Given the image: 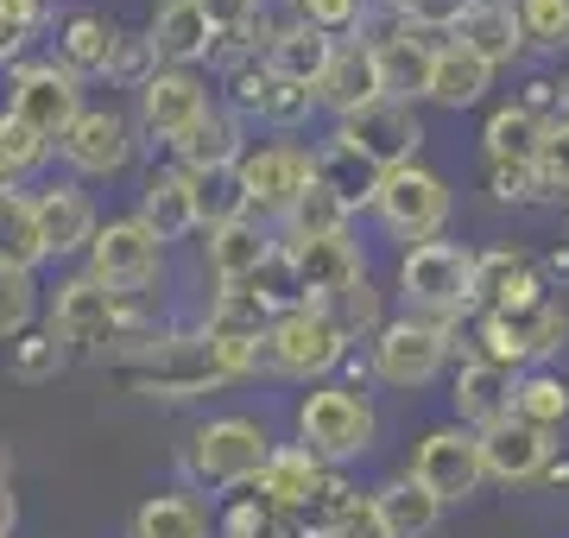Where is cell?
<instances>
[{
	"label": "cell",
	"instance_id": "91938a15",
	"mask_svg": "<svg viewBox=\"0 0 569 538\" xmlns=\"http://www.w3.org/2000/svg\"><path fill=\"white\" fill-rule=\"evenodd\" d=\"M538 481H545V488H563V481H569V456H550L545 476H538Z\"/></svg>",
	"mask_w": 569,
	"mask_h": 538
},
{
	"label": "cell",
	"instance_id": "94428289",
	"mask_svg": "<svg viewBox=\"0 0 569 538\" xmlns=\"http://www.w3.org/2000/svg\"><path fill=\"white\" fill-rule=\"evenodd\" d=\"M0 178H13V166H7V114H0Z\"/></svg>",
	"mask_w": 569,
	"mask_h": 538
},
{
	"label": "cell",
	"instance_id": "4316f807",
	"mask_svg": "<svg viewBox=\"0 0 569 538\" xmlns=\"http://www.w3.org/2000/svg\"><path fill=\"white\" fill-rule=\"evenodd\" d=\"M152 44H159V58L171 70H197L209 58V44H216V26L197 0H159V13H152Z\"/></svg>",
	"mask_w": 569,
	"mask_h": 538
},
{
	"label": "cell",
	"instance_id": "d6986e66",
	"mask_svg": "<svg viewBox=\"0 0 569 538\" xmlns=\"http://www.w3.org/2000/svg\"><path fill=\"white\" fill-rule=\"evenodd\" d=\"M545 305V272L519 248L475 253V311H531Z\"/></svg>",
	"mask_w": 569,
	"mask_h": 538
},
{
	"label": "cell",
	"instance_id": "e0dca14e",
	"mask_svg": "<svg viewBox=\"0 0 569 538\" xmlns=\"http://www.w3.org/2000/svg\"><path fill=\"white\" fill-rule=\"evenodd\" d=\"M253 488H260L266 507H279V514L291 519V514H317V507L329 500V488H336V476H329L323 456H310L305 444H279L272 462H266V476L253 481Z\"/></svg>",
	"mask_w": 569,
	"mask_h": 538
},
{
	"label": "cell",
	"instance_id": "d6a6232c",
	"mask_svg": "<svg viewBox=\"0 0 569 538\" xmlns=\"http://www.w3.org/2000/svg\"><path fill=\"white\" fill-rule=\"evenodd\" d=\"M317 538H392V526H387V514H380V500L355 495V488L336 476L329 500L317 507Z\"/></svg>",
	"mask_w": 569,
	"mask_h": 538
},
{
	"label": "cell",
	"instance_id": "680465c9",
	"mask_svg": "<svg viewBox=\"0 0 569 538\" xmlns=\"http://www.w3.org/2000/svg\"><path fill=\"white\" fill-rule=\"evenodd\" d=\"M13 526H20V500L13 488H0V538H13Z\"/></svg>",
	"mask_w": 569,
	"mask_h": 538
},
{
	"label": "cell",
	"instance_id": "836d02e7",
	"mask_svg": "<svg viewBox=\"0 0 569 538\" xmlns=\"http://www.w3.org/2000/svg\"><path fill=\"white\" fill-rule=\"evenodd\" d=\"M488 83H493V70L475 51H462V44H449L443 58H437V70H430V96L425 102H437V108H475L481 96H488Z\"/></svg>",
	"mask_w": 569,
	"mask_h": 538
},
{
	"label": "cell",
	"instance_id": "03108f58",
	"mask_svg": "<svg viewBox=\"0 0 569 538\" xmlns=\"http://www.w3.org/2000/svg\"><path fill=\"white\" fill-rule=\"evenodd\" d=\"M563 216H569V197H563Z\"/></svg>",
	"mask_w": 569,
	"mask_h": 538
},
{
	"label": "cell",
	"instance_id": "3957f363",
	"mask_svg": "<svg viewBox=\"0 0 569 538\" xmlns=\"http://www.w3.org/2000/svg\"><path fill=\"white\" fill-rule=\"evenodd\" d=\"M298 444H305L310 456H323L329 469L367 456L373 444H380L373 399L355 393V387H336V380H317V387L298 399Z\"/></svg>",
	"mask_w": 569,
	"mask_h": 538
},
{
	"label": "cell",
	"instance_id": "bcb514c9",
	"mask_svg": "<svg viewBox=\"0 0 569 538\" xmlns=\"http://www.w3.org/2000/svg\"><path fill=\"white\" fill-rule=\"evenodd\" d=\"M63 361H70V349H63V336L44 323V330H26L20 342H13V380H58Z\"/></svg>",
	"mask_w": 569,
	"mask_h": 538
},
{
	"label": "cell",
	"instance_id": "4fadbf2b",
	"mask_svg": "<svg viewBox=\"0 0 569 538\" xmlns=\"http://www.w3.org/2000/svg\"><path fill=\"white\" fill-rule=\"evenodd\" d=\"M380 222L399 235V241H430L437 228L449 222V185L437 178L430 166H406V171H387V185H380Z\"/></svg>",
	"mask_w": 569,
	"mask_h": 538
},
{
	"label": "cell",
	"instance_id": "f6af8a7d",
	"mask_svg": "<svg viewBox=\"0 0 569 538\" xmlns=\"http://www.w3.org/2000/svg\"><path fill=\"white\" fill-rule=\"evenodd\" d=\"M488 197L493 203H557L545 190L538 159H488Z\"/></svg>",
	"mask_w": 569,
	"mask_h": 538
},
{
	"label": "cell",
	"instance_id": "52a82bcc",
	"mask_svg": "<svg viewBox=\"0 0 569 538\" xmlns=\"http://www.w3.org/2000/svg\"><path fill=\"white\" fill-rule=\"evenodd\" d=\"M7 114L63 146V133L82 121V77H70L58 58L51 63H13L7 77Z\"/></svg>",
	"mask_w": 569,
	"mask_h": 538
},
{
	"label": "cell",
	"instance_id": "8d00e7d4",
	"mask_svg": "<svg viewBox=\"0 0 569 538\" xmlns=\"http://www.w3.org/2000/svg\"><path fill=\"white\" fill-rule=\"evenodd\" d=\"M512 418H526L538 431H563L569 425V380L550 368L519 373V393H512Z\"/></svg>",
	"mask_w": 569,
	"mask_h": 538
},
{
	"label": "cell",
	"instance_id": "9a60e30c",
	"mask_svg": "<svg viewBox=\"0 0 569 538\" xmlns=\"http://www.w3.org/2000/svg\"><path fill=\"white\" fill-rule=\"evenodd\" d=\"M133 133H140V121H127L121 108H82V121L63 133L58 152L82 178H114L133 159Z\"/></svg>",
	"mask_w": 569,
	"mask_h": 538
},
{
	"label": "cell",
	"instance_id": "6da1fadb",
	"mask_svg": "<svg viewBox=\"0 0 569 538\" xmlns=\"http://www.w3.org/2000/svg\"><path fill=\"white\" fill-rule=\"evenodd\" d=\"M260 368H266V342L197 330V336H159L152 349L127 355L121 380L140 387L146 399H197V393H222V387H234Z\"/></svg>",
	"mask_w": 569,
	"mask_h": 538
},
{
	"label": "cell",
	"instance_id": "1f68e13d",
	"mask_svg": "<svg viewBox=\"0 0 569 538\" xmlns=\"http://www.w3.org/2000/svg\"><path fill=\"white\" fill-rule=\"evenodd\" d=\"M373 500H380V514H387L392 538H425V532H437V519H443V500L430 495L411 469H406V476H392V481H380V488H373Z\"/></svg>",
	"mask_w": 569,
	"mask_h": 538
},
{
	"label": "cell",
	"instance_id": "8fae6325",
	"mask_svg": "<svg viewBox=\"0 0 569 538\" xmlns=\"http://www.w3.org/2000/svg\"><path fill=\"white\" fill-rule=\"evenodd\" d=\"M329 140L355 146L361 159H373L380 171H406L418 166V146H425V127H418V108L411 102H373L361 108V114H348V121H336V133Z\"/></svg>",
	"mask_w": 569,
	"mask_h": 538
},
{
	"label": "cell",
	"instance_id": "e7e4bbea",
	"mask_svg": "<svg viewBox=\"0 0 569 538\" xmlns=\"http://www.w3.org/2000/svg\"><path fill=\"white\" fill-rule=\"evenodd\" d=\"M563 114H569V77H563Z\"/></svg>",
	"mask_w": 569,
	"mask_h": 538
},
{
	"label": "cell",
	"instance_id": "4dcf8cb0",
	"mask_svg": "<svg viewBox=\"0 0 569 538\" xmlns=\"http://www.w3.org/2000/svg\"><path fill=\"white\" fill-rule=\"evenodd\" d=\"M39 260H51V253H44V235H39V209H32L26 190L0 185V267L32 272Z\"/></svg>",
	"mask_w": 569,
	"mask_h": 538
},
{
	"label": "cell",
	"instance_id": "be15d7a7",
	"mask_svg": "<svg viewBox=\"0 0 569 538\" xmlns=\"http://www.w3.org/2000/svg\"><path fill=\"white\" fill-rule=\"evenodd\" d=\"M266 7H298V0H266Z\"/></svg>",
	"mask_w": 569,
	"mask_h": 538
},
{
	"label": "cell",
	"instance_id": "9f6ffc18",
	"mask_svg": "<svg viewBox=\"0 0 569 538\" xmlns=\"http://www.w3.org/2000/svg\"><path fill=\"white\" fill-rule=\"evenodd\" d=\"M462 7H468V0H387L392 20H406V26H437V32H456Z\"/></svg>",
	"mask_w": 569,
	"mask_h": 538
},
{
	"label": "cell",
	"instance_id": "816d5d0a",
	"mask_svg": "<svg viewBox=\"0 0 569 538\" xmlns=\"http://www.w3.org/2000/svg\"><path fill=\"white\" fill-rule=\"evenodd\" d=\"M298 20L329 32L336 44H348V32H361L367 20V0H298Z\"/></svg>",
	"mask_w": 569,
	"mask_h": 538
},
{
	"label": "cell",
	"instance_id": "ab89813d",
	"mask_svg": "<svg viewBox=\"0 0 569 538\" xmlns=\"http://www.w3.org/2000/svg\"><path fill=\"white\" fill-rule=\"evenodd\" d=\"M247 291L260 298L272 317H291V311H305L310 305V291H305V279H298V260H291V248H279L272 260H266L253 279H247Z\"/></svg>",
	"mask_w": 569,
	"mask_h": 538
},
{
	"label": "cell",
	"instance_id": "277c9868",
	"mask_svg": "<svg viewBox=\"0 0 569 538\" xmlns=\"http://www.w3.org/2000/svg\"><path fill=\"white\" fill-rule=\"evenodd\" d=\"M399 291L411 298L418 317L462 323L475 311V253L456 248V241H418L399 260Z\"/></svg>",
	"mask_w": 569,
	"mask_h": 538
},
{
	"label": "cell",
	"instance_id": "11a10c76",
	"mask_svg": "<svg viewBox=\"0 0 569 538\" xmlns=\"http://www.w3.org/2000/svg\"><path fill=\"white\" fill-rule=\"evenodd\" d=\"M51 152H58V146L44 140V133H32L26 121H13V114H7V166H13V178L39 171L44 159H51Z\"/></svg>",
	"mask_w": 569,
	"mask_h": 538
},
{
	"label": "cell",
	"instance_id": "f907efd6",
	"mask_svg": "<svg viewBox=\"0 0 569 538\" xmlns=\"http://www.w3.org/2000/svg\"><path fill=\"white\" fill-rule=\"evenodd\" d=\"M216 538H291V526H284V514H279V507H266L260 495H241L222 514Z\"/></svg>",
	"mask_w": 569,
	"mask_h": 538
},
{
	"label": "cell",
	"instance_id": "7a4b0ae2",
	"mask_svg": "<svg viewBox=\"0 0 569 538\" xmlns=\"http://www.w3.org/2000/svg\"><path fill=\"white\" fill-rule=\"evenodd\" d=\"M272 431H266L260 418L247 412H228V418H209L190 431L183 444V476L209 488V495H228V488H247V481L266 476V462H272Z\"/></svg>",
	"mask_w": 569,
	"mask_h": 538
},
{
	"label": "cell",
	"instance_id": "ffe728a7",
	"mask_svg": "<svg viewBox=\"0 0 569 538\" xmlns=\"http://www.w3.org/2000/svg\"><path fill=\"white\" fill-rule=\"evenodd\" d=\"M512 393H519V373L488 368V361H462L456 380H449V406H456V425L481 437L493 431L500 418H512Z\"/></svg>",
	"mask_w": 569,
	"mask_h": 538
},
{
	"label": "cell",
	"instance_id": "2e32d148",
	"mask_svg": "<svg viewBox=\"0 0 569 538\" xmlns=\"http://www.w3.org/2000/svg\"><path fill=\"white\" fill-rule=\"evenodd\" d=\"M209 83L197 77V70H171L164 63L159 77L140 89V133H152V140H164V146H178L190 127L209 114Z\"/></svg>",
	"mask_w": 569,
	"mask_h": 538
},
{
	"label": "cell",
	"instance_id": "83f0119b",
	"mask_svg": "<svg viewBox=\"0 0 569 538\" xmlns=\"http://www.w3.org/2000/svg\"><path fill=\"white\" fill-rule=\"evenodd\" d=\"M171 159H178L183 171H234L247 159L241 114H234V108H209L203 121H197L178 146H171Z\"/></svg>",
	"mask_w": 569,
	"mask_h": 538
},
{
	"label": "cell",
	"instance_id": "30bf717a",
	"mask_svg": "<svg viewBox=\"0 0 569 538\" xmlns=\"http://www.w3.org/2000/svg\"><path fill=\"white\" fill-rule=\"evenodd\" d=\"M411 476L425 481L443 507H456V500H468V495H481V481H488L481 437L468 431V425L425 431V437H418V450H411Z\"/></svg>",
	"mask_w": 569,
	"mask_h": 538
},
{
	"label": "cell",
	"instance_id": "681fc988",
	"mask_svg": "<svg viewBox=\"0 0 569 538\" xmlns=\"http://www.w3.org/2000/svg\"><path fill=\"white\" fill-rule=\"evenodd\" d=\"M32 317H39V286H32V272L0 267V336L20 342V336L32 330Z\"/></svg>",
	"mask_w": 569,
	"mask_h": 538
},
{
	"label": "cell",
	"instance_id": "44dd1931",
	"mask_svg": "<svg viewBox=\"0 0 569 538\" xmlns=\"http://www.w3.org/2000/svg\"><path fill=\"white\" fill-rule=\"evenodd\" d=\"M32 209H39V235H44V253L63 260V253H82L96 241V203H89V190L77 185H44L32 190Z\"/></svg>",
	"mask_w": 569,
	"mask_h": 538
},
{
	"label": "cell",
	"instance_id": "7402d4cb",
	"mask_svg": "<svg viewBox=\"0 0 569 538\" xmlns=\"http://www.w3.org/2000/svg\"><path fill=\"white\" fill-rule=\"evenodd\" d=\"M481 456H488V476L512 488V481L545 476V462L557 456V444H550V431H538L526 418H500L493 431H481Z\"/></svg>",
	"mask_w": 569,
	"mask_h": 538
},
{
	"label": "cell",
	"instance_id": "d4e9b609",
	"mask_svg": "<svg viewBox=\"0 0 569 538\" xmlns=\"http://www.w3.org/2000/svg\"><path fill=\"white\" fill-rule=\"evenodd\" d=\"M272 253H279V241L266 235L260 216H241V222L209 228V272H216V286H247Z\"/></svg>",
	"mask_w": 569,
	"mask_h": 538
},
{
	"label": "cell",
	"instance_id": "f35d334b",
	"mask_svg": "<svg viewBox=\"0 0 569 538\" xmlns=\"http://www.w3.org/2000/svg\"><path fill=\"white\" fill-rule=\"evenodd\" d=\"M545 127L550 121H538L531 108H519V102H507V108H493L488 114V159H538V146H545Z\"/></svg>",
	"mask_w": 569,
	"mask_h": 538
},
{
	"label": "cell",
	"instance_id": "b9f144b4",
	"mask_svg": "<svg viewBox=\"0 0 569 538\" xmlns=\"http://www.w3.org/2000/svg\"><path fill=\"white\" fill-rule=\"evenodd\" d=\"M475 355L468 361H488V368H507V373H531V355H526V342H519V330H512L500 311H481L475 317Z\"/></svg>",
	"mask_w": 569,
	"mask_h": 538
},
{
	"label": "cell",
	"instance_id": "cb8c5ba5",
	"mask_svg": "<svg viewBox=\"0 0 569 538\" xmlns=\"http://www.w3.org/2000/svg\"><path fill=\"white\" fill-rule=\"evenodd\" d=\"M140 222L152 228L159 241H183L190 228H203V216H197V190H190V171H183V166L146 171V185H140Z\"/></svg>",
	"mask_w": 569,
	"mask_h": 538
},
{
	"label": "cell",
	"instance_id": "f1b7e54d",
	"mask_svg": "<svg viewBox=\"0 0 569 538\" xmlns=\"http://www.w3.org/2000/svg\"><path fill=\"white\" fill-rule=\"evenodd\" d=\"M114 44H121V26L102 20V13H70L58 26V63L70 77H108Z\"/></svg>",
	"mask_w": 569,
	"mask_h": 538
},
{
	"label": "cell",
	"instance_id": "6f0895ef",
	"mask_svg": "<svg viewBox=\"0 0 569 538\" xmlns=\"http://www.w3.org/2000/svg\"><path fill=\"white\" fill-rule=\"evenodd\" d=\"M197 7L209 13V26H216V32H247V26L260 20L266 0H197Z\"/></svg>",
	"mask_w": 569,
	"mask_h": 538
},
{
	"label": "cell",
	"instance_id": "484cf974",
	"mask_svg": "<svg viewBox=\"0 0 569 538\" xmlns=\"http://www.w3.org/2000/svg\"><path fill=\"white\" fill-rule=\"evenodd\" d=\"M291 260H298V279H305L310 305H329L336 291H348V286H361V279H367L361 253H355V241H348V235L298 241V248H291Z\"/></svg>",
	"mask_w": 569,
	"mask_h": 538
},
{
	"label": "cell",
	"instance_id": "603a6c76",
	"mask_svg": "<svg viewBox=\"0 0 569 538\" xmlns=\"http://www.w3.org/2000/svg\"><path fill=\"white\" fill-rule=\"evenodd\" d=\"M456 44H462V51H475V58L488 63V70L512 63L519 51H526V32H519V7H512V0H468L462 20H456Z\"/></svg>",
	"mask_w": 569,
	"mask_h": 538
},
{
	"label": "cell",
	"instance_id": "8992f818",
	"mask_svg": "<svg viewBox=\"0 0 569 538\" xmlns=\"http://www.w3.org/2000/svg\"><path fill=\"white\" fill-rule=\"evenodd\" d=\"M449 349H462L456 323H443V317H392L387 330L373 336V380H387V387H425V380L443 373Z\"/></svg>",
	"mask_w": 569,
	"mask_h": 538
},
{
	"label": "cell",
	"instance_id": "74e56055",
	"mask_svg": "<svg viewBox=\"0 0 569 538\" xmlns=\"http://www.w3.org/2000/svg\"><path fill=\"white\" fill-rule=\"evenodd\" d=\"M348 216L355 209L336 197V190L310 185L298 203H291V216H284V241L279 248H298V241H323V235H348Z\"/></svg>",
	"mask_w": 569,
	"mask_h": 538
},
{
	"label": "cell",
	"instance_id": "7bdbcfd3",
	"mask_svg": "<svg viewBox=\"0 0 569 538\" xmlns=\"http://www.w3.org/2000/svg\"><path fill=\"white\" fill-rule=\"evenodd\" d=\"M512 323V330H519V342H526V355H531V368H538V361H550V355L563 349L569 342V317H563V305H531V311H500Z\"/></svg>",
	"mask_w": 569,
	"mask_h": 538
},
{
	"label": "cell",
	"instance_id": "9c48e42d",
	"mask_svg": "<svg viewBox=\"0 0 569 538\" xmlns=\"http://www.w3.org/2000/svg\"><path fill=\"white\" fill-rule=\"evenodd\" d=\"M241 185H247V209L253 216H291V203L305 197L310 185H317V152H305V146H291V140H266V146H247V159L241 166Z\"/></svg>",
	"mask_w": 569,
	"mask_h": 538
},
{
	"label": "cell",
	"instance_id": "db71d44e",
	"mask_svg": "<svg viewBox=\"0 0 569 538\" xmlns=\"http://www.w3.org/2000/svg\"><path fill=\"white\" fill-rule=\"evenodd\" d=\"M538 171H545V190L563 203L569 197V114L545 127V146H538Z\"/></svg>",
	"mask_w": 569,
	"mask_h": 538
},
{
	"label": "cell",
	"instance_id": "ac0fdd59",
	"mask_svg": "<svg viewBox=\"0 0 569 538\" xmlns=\"http://www.w3.org/2000/svg\"><path fill=\"white\" fill-rule=\"evenodd\" d=\"M317 102H323L336 121H348V114H361V108H373V102H387V83H380V58H373V44H367V39L336 44L323 83H317Z\"/></svg>",
	"mask_w": 569,
	"mask_h": 538
},
{
	"label": "cell",
	"instance_id": "f546056e",
	"mask_svg": "<svg viewBox=\"0 0 569 538\" xmlns=\"http://www.w3.org/2000/svg\"><path fill=\"white\" fill-rule=\"evenodd\" d=\"M317 185L336 190L348 209H361V203H380V185H387V171L373 166V159H361L355 146L323 140V146H317Z\"/></svg>",
	"mask_w": 569,
	"mask_h": 538
},
{
	"label": "cell",
	"instance_id": "7dc6e473",
	"mask_svg": "<svg viewBox=\"0 0 569 538\" xmlns=\"http://www.w3.org/2000/svg\"><path fill=\"white\" fill-rule=\"evenodd\" d=\"M159 70H164V58H159V44H152V32H121V44H114V63H108V83L140 96V89L152 83Z\"/></svg>",
	"mask_w": 569,
	"mask_h": 538
},
{
	"label": "cell",
	"instance_id": "c3c4849f",
	"mask_svg": "<svg viewBox=\"0 0 569 538\" xmlns=\"http://www.w3.org/2000/svg\"><path fill=\"white\" fill-rule=\"evenodd\" d=\"M519 7V32L538 51H563L569 44V0H512Z\"/></svg>",
	"mask_w": 569,
	"mask_h": 538
},
{
	"label": "cell",
	"instance_id": "6125c7cd",
	"mask_svg": "<svg viewBox=\"0 0 569 538\" xmlns=\"http://www.w3.org/2000/svg\"><path fill=\"white\" fill-rule=\"evenodd\" d=\"M7 476H13V456H7V444H0V488H7Z\"/></svg>",
	"mask_w": 569,
	"mask_h": 538
},
{
	"label": "cell",
	"instance_id": "7c38bea8",
	"mask_svg": "<svg viewBox=\"0 0 569 538\" xmlns=\"http://www.w3.org/2000/svg\"><path fill=\"white\" fill-rule=\"evenodd\" d=\"M51 330L63 336V349H108V342H121V291H108L89 272H70L51 291Z\"/></svg>",
	"mask_w": 569,
	"mask_h": 538
},
{
	"label": "cell",
	"instance_id": "d590c367",
	"mask_svg": "<svg viewBox=\"0 0 569 538\" xmlns=\"http://www.w3.org/2000/svg\"><path fill=\"white\" fill-rule=\"evenodd\" d=\"M329 58H336V39H329V32H317V26H291V32H284L279 44H272V51H266V63H272V70H279V77H291V83H323V70H329Z\"/></svg>",
	"mask_w": 569,
	"mask_h": 538
},
{
	"label": "cell",
	"instance_id": "5bb4252c",
	"mask_svg": "<svg viewBox=\"0 0 569 538\" xmlns=\"http://www.w3.org/2000/svg\"><path fill=\"white\" fill-rule=\"evenodd\" d=\"M228 108H234V114H260L266 127H305L323 102H317L310 83H291V77H279L266 58H253L228 77Z\"/></svg>",
	"mask_w": 569,
	"mask_h": 538
},
{
	"label": "cell",
	"instance_id": "f5cc1de1",
	"mask_svg": "<svg viewBox=\"0 0 569 538\" xmlns=\"http://www.w3.org/2000/svg\"><path fill=\"white\" fill-rule=\"evenodd\" d=\"M44 7L51 0H0V63L20 58V44L44 26Z\"/></svg>",
	"mask_w": 569,
	"mask_h": 538
},
{
	"label": "cell",
	"instance_id": "ee69618b",
	"mask_svg": "<svg viewBox=\"0 0 569 538\" xmlns=\"http://www.w3.org/2000/svg\"><path fill=\"white\" fill-rule=\"evenodd\" d=\"M323 311L348 330V342H373V336H380V330L392 323V317L380 311V291L367 286V279H361V286H348V291H336Z\"/></svg>",
	"mask_w": 569,
	"mask_h": 538
},
{
	"label": "cell",
	"instance_id": "ba28073f",
	"mask_svg": "<svg viewBox=\"0 0 569 538\" xmlns=\"http://www.w3.org/2000/svg\"><path fill=\"white\" fill-rule=\"evenodd\" d=\"M82 272L102 279L108 291H121V298H133V291H146L164 272V241L140 222V216L102 222L96 228V241H89V267Z\"/></svg>",
	"mask_w": 569,
	"mask_h": 538
},
{
	"label": "cell",
	"instance_id": "60d3db41",
	"mask_svg": "<svg viewBox=\"0 0 569 538\" xmlns=\"http://www.w3.org/2000/svg\"><path fill=\"white\" fill-rule=\"evenodd\" d=\"M190 190H197V216H203V228H222V222L253 216V209H247L241 171H190Z\"/></svg>",
	"mask_w": 569,
	"mask_h": 538
},
{
	"label": "cell",
	"instance_id": "5b68a950",
	"mask_svg": "<svg viewBox=\"0 0 569 538\" xmlns=\"http://www.w3.org/2000/svg\"><path fill=\"white\" fill-rule=\"evenodd\" d=\"M348 361V330L323 305H305V311H291L272 323L266 336V368L284 373V380H323Z\"/></svg>",
	"mask_w": 569,
	"mask_h": 538
},
{
	"label": "cell",
	"instance_id": "e575fe53",
	"mask_svg": "<svg viewBox=\"0 0 569 538\" xmlns=\"http://www.w3.org/2000/svg\"><path fill=\"white\" fill-rule=\"evenodd\" d=\"M127 538H209V514L197 495H152L140 500Z\"/></svg>",
	"mask_w": 569,
	"mask_h": 538
}]
</instances>
